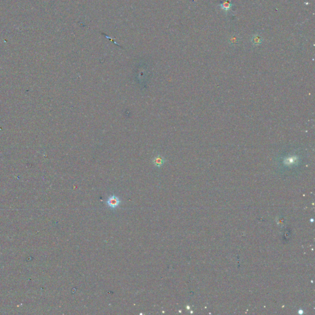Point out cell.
<instances>
[{"label": "cell", "instance_id": "cell-5", "mask_svg": "<svg viewBox=\"0 0 315 315\" xmlns=\"http://www.w3.org/2000/svg\"><path fill=\"white\" fill-rule=\"evenodd\" d=\"M228 41L229 43L232 45H236L239 42V38H238V36L237 35H231L230 37L228 38Z\"/></svg>", "mask_w": 315, "mask_h": 315}, {"label": "cell", "instance_id": "cell-2", "mask_svg": "<svg viewBox=\"0 0 315 315\" xmlns=\"http://www.w3.org/2000/svg\"><path fill=\"white\" fill-rule=\"evenodd\" d=\"M152 162L155 166L158 167H161L166 163V160L164 157L158 154L155 156L153 158L152 160Z\"/></svg>", "mask_w": 315, "mask_h": 315}, {"label": "cell", "instance_id": "cell-1", "mask_svg": "<svg viewBox=\"0 0 315 315\" xmlns=\"http://www.w3.org/2000/svg\"><path fill=\"white\" fill-rule=\"evenodd\" d=\"M121 201L118 197L115 195H112L110 196L107 201V204L111 209L117 208L120 204Z\"/></svg>", "mask_w": 315, "mask_h": 315}, {"label": "cell", "instance_id": "cell-4", "mask_svg": "<svg viewBox=\"0 0 315 315\" xmlns=\"http://www.w3.org/2000/svg\"><path fill=\"white\" fill-rule=\"evenodd\" d=\"M263 40L264 39H263L262 36L261 35H260L259 34L253 35V36L251 38L252 44L255 46H259L260 45H261L262 42H263Z\"/></svg>", "mask_w": 315, "mask_h": 315}, {"label": "cell", "instance_id": "cell-3", "mask_svg": "<svg viewBox=\"0 0 315 315\" xmlns=\"http://www.w3.org/2000/svg\"><path fill=\"white\" fill-rule=\"evenodd\" d=\"M219 6L220 8L225 12V13H228L229 11H231L233 5L232 2L229 1V0H223L222 3Z\"/></svg>", "mask_w": 315, "mask_h": 315}]
</instances>
